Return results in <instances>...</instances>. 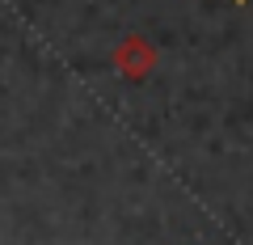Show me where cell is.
Returning <instances> with one entry per match:
<instances>
[{
  "label": "cell",
  "mask_w": 253,
  "mask_h": 245,
  "mask_svg": "<svg viewBox=\"0 0 253 245\" xmlns=\"http://www.w3.org/2000/svg\"><path fill=\"white\" fill-rule=\"evenodd\" d=\"M110 64H114V72L126 76L131 85H144L148 76L156 72V64H161V51H156V43L144 38V34H123L118 47L110 51Z\"/></svg>",
  "instance_id": "obj_1"
},
{
  "label": "cell",
  "mask_w": 253,
  "mask_h": 245,
  "mask_svg": "<svg viewBox=\"0 0 253 245\" xmlns=\"http://www.w3.org/2000/svg\"><path fill=\"white\" fill-rule=\"evenodd\" d=\"M236 4H245V0H236Z\"/></svg>",
  "instance_id": "obj_2"
}]
</instances>
